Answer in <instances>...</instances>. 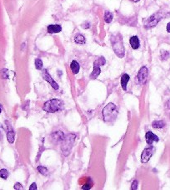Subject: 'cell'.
Here are the masks:
<instances>
[{"label": "cell", "mask_w": 170, "mask_h": 190, "mask_svg": "<svg viewBox=\"0 0 170 190\" xmlns=\"http://www.w3.org/2000/svg\"><path fill=\"white\" fill-rule=\"evenodd\" d=\"M111 43H112L113 49L115 54L119 58H123L124 56V54H125V50H124V46L123 44L121 35L119 33L113 35L111 37Z\"/></svg>", "instance_id": "6da1fadb"}, {"label": "cell", "mask_w": 170, "mask_h": 190, "mask_svg": "<svg viewBox=\"0 0 170 190\" xmlns=\"http://www.w3.org/2000/svg\"><path fill=\"white\" fill-rule=\"evenodd\" d=\"M64 101L58 99H52L46 101L43 107V110L49 113H54L64 108Z\"/></svg>", "instance_id": "7a4b0ae2"}, {"label": "cell", "mask_w": 170, "mask_h": 190, "mask_svg": "<svg viewBox=\"0 0 170 190\" xmlns=\"http://www.w3.org/2000/svg\"><path fill=\"white\" fill-rule=\"evenodd\" d=\"M118 108L113 104V103H109L106 106L103 110V116L104 122H112L113 120L116 119L118 116Z\"/></svg>", "instance_id": "3957f363"}, {"label": "cell", "mask_w": 170, "mask_h": 190, "mask_svg": "<svg viewBox=\"0 0 170 190\" xmlns=\"http://www.w3.org/2000/svg\"><path fill=\"white\" fill-rule=\"evenodd\" d=\"M74 138H75V135H68V137H66L64 138V143H63V146H62V152L64 155H68L71 148L73 147V141H74Z\"/></svg>", "instance_id": "277c9868"}, {"label": "cell", "mask_w": 170, "mask_h": 190, "mask_svg": "<svg viewBox=\"0 0 170 190\" xmlns=\"http://www.w3.org/2000/svg\"><path fill=\"white\" fill-rule=\"evenodd\" d=\"M161 18H162V16L160 15V14H158V13L154 14V15L149 17L144 22V27H145L146 29L155 27L156 25H158V23L160 21Z\"/></svg>", "instance_id": "5b68a950"}, {"label": "cell", "mask_w": 170, "mask_h": 190, "mask_svg": "<svg viewBox=\"0 0 170 190\" xmlns=\"http://www.w3.org/2000/svg\"><path fill=\"white\" fill-rule=\"evenodd\" d=\"M154 147H149V148H145L143 152H142V155H141V162L143 163H146L149 161V159L151 158V157L153 156L154 154Z\"/></svg>", "instance_id": "8992f818"}, {"label": "cell", "mask_w": 170, "mask_h": 190, "mask_svg": "<svg viewBox=\"0 0 170 190\" xmlns=\"http://www.w3.org/2000/svg\"><path fill=\"white\" fill-rule=\"evenodd\" d=\"M148 70L147 69V67L145 66H143L139 71H138V75H137V79H138V83L140 85H144L147 81V78H148Z\"/></svg>", "instance_id": "52a82bcc"}, {"label": "cell", "mask_w": 170, "mask_h": 190, "mask_svg": "<svg viewBox=\"0 0 170 190\" xmlns=\"http://www.w3.org/2000/svg\"><path fill=\"white\" fill-rule=\"evenodd\" d=\"M43 78L44 81H46L47 82H49L54 90H58V88H59L58 85L53 80V78L50 76V74L48 73L47 70H43Z\"/></svg>", "instance_id": "ba28073f"}, {"label": "cell", "mask_w": 170, "mask_h": 190, "mask_svg": "<svg viewBox=\"0 0 170 190\" xmlns=\"http://www.w3.org/2000/svg\"><path fill=\"white\" fill-rule=\"evenodd\" d=\"M145 139H146V142H147L148 144H149V145H152L154 141H159L158 137L156 136V135H155L154 133H153L152 132H146Z\"/></svg>", "instance_id": "9c48e42d"}, {"label": "cell", "mask_w": 170, "mask_h": 190, "mask_svg": "<svg viewBox=\"0 0 170 190\" xmlns=\"http://www.w3.org/2000/svg\"><path fill=\"white\" fill-rule=\"evenodd\" d=\"M129 44L132 47V49L133 50H137L140 47V42H139V39L138 36H132L129 40Z\"/></svg>", "instance_id": "30bf717a"}, {"label": "cell", "mask_w": 170, "mask_h": 190, "mask_svg": "<svg viewBox=\"0 0 170 190\" xmlns=\"http://www.w3.org/2000/svg\"><path fill=\"white\" fill-rule=\"evenodd\" d=\"M62 27L59 25H50L48 26V32L49 33H58L61 32Z\"/></svg>", "instance_id": "8fae6325"}, {"label": "cell", "mask_w": 170, "mask_h": 190, "mask_svg": "<svg viewBox=\"0 0 170 190\" xmlns=\"http://www.w3.org/2000/svg\"><path fill=\"white\" fill-rule=\"evenodd\" d=\"M100 72H101L100 67H99V66L98 64H96L94 62V64H93V71L92 72V74H90V78L93 79V80L96 79L98 76L100 74Z\"/></svg>", "instance_id": "7c38bea8"}, {"label": "cell", "mask_w": 170, "mask_h": 190, "mask_svg": "<svg viewBox=\"0 0 170 190\" xmlns=\"http://www.w3.org/2000/svg\"><path fill=\"white\" fill-rule=\"evenodd\" d=\"M129 75L127 74H124L121 78V86L123 88V91H126L127 90V85H128V82L129 81Z\"/></svg>", "instance_id": "4fadbf2b"}, {"label": "cell", "mask_w": 170, "mask_h": 190, "mask_svg": "<svg viewBox=\"0 0 170 190\" xmlns=\"http://www.w3.org/2000/svg\"><path fill=\"white\" fill-rule=\"evenodd\" d=\"M70 68L73 71V73L74 74H78L79 72V69H80V66L79 64L76 61V60H73L70 64Z\"/></svg>", "instance_id": "5bb4252c"}, {"label": "cell", "mask_w": 170, "mask_h": 190, "mask_svg": "<svg viewBox=\"0 0 170 190\" xmlns=\"http://www.w3.org/2000/svg\"><path fill=\"white\" fill-rule=\"evenodd\" d=\"M74 40L77 44H84L86 42L84 36H83L82 34H77L74 38Z\"/></svg>", "instance_id": "9a60e30c"}, {"label": "cell", "mask_w": 170, "mask_h": 190, "mask_svg": "<svg viewBox=\"0 0 170 190\" xmlns=\"http://www.w3.org/2000/svg\"><path fill=\"white\" fill-rule=\"evenodd\" d=\"M152 126L155 129H160L165 126V122L163 121H154Z\"/></svg>", "instance_id": "2e32d148"}, {"label": "cell", "mask_w": 170, "mask_h": 190, "mask_svg": "<svg viewBox=\"0 0 170 190\" xmlns=\"http://www.w3.org/2000/svg\"><path fill=\"white\" fill-rule=\"evenodd\" d=\"M14 137H15V133L13 130L8 131L7 133V139L9 143H13L14 141Z\"/></svg>", "instance_id": "e0dca14e"}, {"label": "cell", "mask_w": 170, "mask_h": 190, "mask_svg": "<svg viewBox=\"0 0 170 190\" xmlns=\"http://www.w3.org/2000/svg\"><path fill=\"white\" fill-rule=\"evenodd\" d=\"M113 16L112 13H110L108 11L105 12V14H104V21H105L106 23H108V24L111 23L112 20H113Z\"/></svg>", "instance_id": "ac0fdd59"}, {"label": "cell", "mask_w": 170, "mask_h": 190, "mask_svg": "<svg viewBox=\"0 0 170 190\" xmlns=\"http://www.w3.org/2000/svg\"><path fill=\"white\" fill-rule=\"evenodd\" d=\"M8 170L7 169H4V168H3V169H1L0 170V178H2L3 179H7L8 177Z\"/></svg>", "instance_id": "d6986e66"}, {"label": "cell", "mask_w": 170, "mask_h": 190, "mask_svg": "<svg viewBox=\"0 0 170 190\" xmlns=\"http://www.w3.org/2000/svg\"><path fill=\"white\" fill-rule=\"evenodd\" d=\"M37 169H38V171H39L41 174H43V175H47V174H48V169H47L46 167H43V166H39V167H37Z\"/></svg>", "instance_id": "ffe728a7"}, {"label": "cell", "mask_w": 170, "mask_h": 190, "mask_svg": "<svg viewBox=\"0 0 170 190\" xmlns=\"http://www.w3.org/2000/svg\"><path fill=\"white\" fill-rule=\"evenodd\" d=\"M35 67L37 70H42L43 68V61L40 59H35Z\"/></svg>", "instance_id": "44dd1931"}, {"label": "cell", "mask_w": 170, "mask_h": 190, "mask_svg": "<svg viewBox=\"0 0 170 190\" xmlns=\"http://www.w3.org/2000/svg\"><path fill=\"white\" fill-rule=\"evenodd\" d=\"M169 57V53L168 51H162L161 52V58L162 59H167Z\"/></svg>", "instance_id": "7402d4cb"}, {"label": "cell", "mask_w": 170, "mask_h": 190, "mask_svg": "<svg viewBox=\"0 0 170 190\" xmlns=\"http://www.w3.org/2000/svg\"><path fill=\"white\" fill-rule=\"evenodd\" d=\"M138 182L137 180H134L133 183H132V187H131V189L133 190H136L138 189Z\"/></svg>", "instance_id": "603a6c76"}, {"label": "cell", "mask_w": 170, "mask_h": 190, "mask_svg": "<svg viewBox=\"0 0 170 190\" xmlns=\"http://www.w3.org/2000/svg\"><path fill=\"white\" fill-rule=\"evenodd\" d=\"M91 187H92V184L90 183V182H88V183H85L83 186V189H85V190H89L91 189Z\"/></svg>", "instance_id": "cb8c5ba5"}, {"label": "cell", "mask_w": 170, "mask_h": 190, "mask_svg": "<svg viewBox=\"0 0 170 190\" xmlns=\"http://www.w3.org/2000/svg\"><path fill=\"white\" fill-rule=\"evenodd\" d=\"M36 189H37V184H36V182H33V183H32V184L30 185L29 190H36Z\"/></svg>", "instance_id": "d4e9b609"}, {"label": "cell", "mask_w": 170, "mask_h": 190, "mask_svg": "<svg viewBox=\"0 0 170 190\" xmlns=\"http://www.w3.org/2000/svg\"><path fill=\"white\" fill-rule=\"evenodd\" d=\"M23 189V187L20 183L17 182L14 184V189Z\"/></svg>", "instance_id": "484cf974"}, {"label": "cell", "mask_w": 170, "mask_h": 190, "mask_svg": "<svg viewBox=\"0 0 170 190\" xmlns=\"http://www.w3.org/2000/svg\"><path fill=\"white\" fill-rule=\"evenodd\" d=\"M166 29H167V31L169 32V33H170V22L167 25V27H166Z\"/></svg>", "instance_id": "4316f807"}, {"label": "cell", "mask_w": 170, "mask_h": 190, "mask_svg": "<svg viewBox=\"0 0 170 190\" xmlns=\"http://www.w3.org/2000/svg\"><path fill=\"white\" fill-rule=\"evenodd\" d=\"M131 1H133V2H134V3H137V2H138L139 0H131Z\"/></svg>", "instance_id": "83f0119b"}, {"label": "cell", "mask_w": 170, "mask_h": 190, "mask_svg": "<svg viewBox=\"0 0 170 190\" xmlns=\"http://www.w3.org/2000/svg\"><path fill=\"white\" fill-rule=\"evenodd\" d=\"M1 111H2V108H1V107H0V113H1Z\"/></svg>", "instance_id": "f1b7e54d"}]
</instances>
